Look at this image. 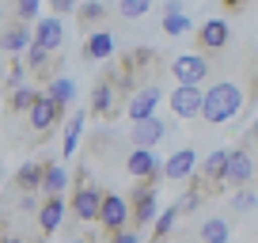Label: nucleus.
<instances>
[{"label": "nucleus", "instance_id": "obj_1", "mask_svg": "<svg viewBox=\"0 0 258 243\" xmlns=\"http://www.w3.org/2000/svg\"><path fill=\"white\" fill-rule=\"evenodd\" d=\"M243 103H247V95H243V88L235 80H217V84L205 88L202 118L209 122V126H224V122H232L235 114L243 110Z\"/></svg>", "mask_w": 258, "mask_h": 243}, {"label": "nucleus", "instance_id": "obj_2", "mask_svg": "<svg viewBox=\"0 0 258 243\" xmlns=\"http://www.w3.org/2000/svg\"><path fill=\"white\" fill-rule=\"evenodd\" d=\"M121 99H125V95H121V91L114 88V80L103 73V76L95 80V88H91V106H88V114H95V118H103V122H114V118L121 114V106H125Z\"/></svg>", "mask_w": 258, "mask_h": 243}, {"label": "nucleus", "instance_id": "obj_3", "mask_svg": "<svg viewBox=\"0 0 258 243\" xmlns=\"http://www.w3.org/2000/svg\"><path fill=\"white\" fill-rule=\"evenodd\" d=\"M61 114H64V106L57 103L49 91H42V95L34 99V106L27 110V126L34 130V137H46L49 130H57V126H61Z\"/></svg>", "mask_w": 258, "mask_h": 243}, {"label": "nucleus", "instance_id": "obj_4", "mask_svg": "<svg viewBox=\"0 0 258 243\" xmlns=\"http://www.w3.org/2000/svg\"><path fill=\"white\" fill-rule=\"evenodd\" d=\"M129 209H133V224L145 228V224H156L160 217V202H156V183H137L133 194H129Z\"/></svg>", "mask_w": 258, "mask_h": 243}, {"label": "nucleus", "instance_id": "obj_5", "mask_svg": "<svg viewBox=\"0 0 258 243\" xmlns=\"http://www.w3.org/2000/svg\"><path fill=\"white\" fill-rule=\"evenodd\" d=\"M171 110H175V118H202V103H205V91L202 84H175V91L167 95Z\"/></svg>", "mask_w": 258, "mask_h": 243}, {"label": "nucleus", "instance_id": "obj_6", "mask_svg": "<svg viewBox=\"0 0 258 243\" xmlns=\"http://www.w3.org/2000/svg\"><path fill=\"white\" fill-rule=\"evenodd\" d=\"M209 73H213V61H205V53H182L171 61L175 84H205Z\"/></svg>", "mask_w": 258, "mask_h": 243}, {"label": "nucleus", "instance_id": "obj_7", "mask_svg": "<svg viewBox=\"0 0 258 243\" xmlns=\"http://www.w3.org/2000/svg\"><path fill=\"white\" fill-rule=\"evenodd\" d=\"M254 175H258V167H254V160H250V148H247V145L232 148V156H228V175H224V187L243 190V187H250V178H254Z\"/></svg>", "mask_w": 258, "mask_h": 243}, {"label": "nucleus", "instance_id": "obj_8", "mask_svg": "<svg viewBox=\"0 0 258 243\" xmlns=\"http://www.w3.org/2000/svg\"><path fill=\"white\" fill-rule=\"evenodd\" d=\"M99 224H103L110 235L133 224V209H129V198H121V194H106V198H103V213H99Z\"/></svg>", "mask_w": 258, "mask_h": 243}, {"label": "nucleus", "instance_id": "obj_9", "mask_svg": "<svg viewBox=\"0 0 258 243\" xmlns=\"http://www.w3.org/2000/svg\"><path fill=\"white\" fill-rule=\"evenodd\" d=\"M125 171L133 178H141V183H156V178H163V163H156L152 148H133L129 160H125Z\"/></svg>", "mask_w": 258, "mask_h": 243}, {"label": "nucleus", "instance_id": "obj_10", "mask_svg": "<svg viewBox=\"0 0 258 243\" xmlns=\"http://www.w3.org/2000/svg\"><path fill=\"white\" fill-rule=\"evenodd\" d=\"M228 42H232V27L224 19H205V27L198 31V49L202 53H220V49H228Z\"/></svg>", "mask_w": 258, "mask_h": 243}, {"label": "nucleus", "instance_id": "obj_11", "mask_svg": "<svg viewBox=\"0 0 258 243\" xmlns=\"http://www.w3.org/2000/svg\"><path fill=\"white\" fill-rule=\"evenodd\" d=\"M103 190L91 183V187H84V190H76L73 194V213H76V220H84V224H91V220H99V213H103Z\"/></svg>", "mask_w": 258, "mask_h": 243}, {"label": "nucleus", "instance_id": "obj_12", "mask_svg": "<svg viewBox=\"0 0 258 243\" xmlns=\"http://www.w3.org/2000/svg\"><path fill=\"white\" fill-rule=\"evenodd\" d=\"M167 130H171L167 122L152 114V118H145V122H133V130H129V141H133L137 148H152V145H160V141L167 137Z\"/></svg>", "mask_w": 258, "mask_h": 243}, {"label": "nucleus", "instance_id": "obj_13", "mask_svg": "<svg viewBox=\"0 0 258 243\" xmlns=\"http://www.w3.org/2000/svg\"><path fill=\"white\" fill-rule=\"evenodd\" d=\"M194 171H198V152H194V148H178V152H171L167 163H163V178H167V183H186Z\"/></svg>", "mask_w": 258, "mask_h": 243}, {"label": "nucleus", "instance_id": "obj_14", "mask_svg": "<svg viewBox=\"0 0 258 243\" xmlns=\"http://www.w3.org/2000/svg\"><path fill=\"white\" fill-rule=\"evenodd\" d=\"M160 88H156V84H145V88L141 91H133V99H129V106H125V114L133 122H145V118H152L156 114V106H160Z\"/></svg>", "mask_w": 258, "mask_h": 243}, {"label": "nucleus", "instance_id": "obj_15", "mask_svg": "<svg viewBox=\"0 0 258 243\" xmlns=\"http://www.w3.org/2000/svg\"><path fill=\"white\" fill-rule=\"evenodd\" d=\"M31 42H34V31H27V23H19V19L0 31V49L12 53V57H23L31 49Z\"/></svg>", "mask_w": 258, "mask_h": 243}, {"label": "nucleus", "instance_id": "obj_16", "mask_svg": "<svg viewBox=\"0 0 258 243\" xmlns=\"http://www.w3.org/2000/svg\"><path fill=\"white\" fill-rule=\"evenodd\" d=\"M84 57L88 61H110L114 57V31H106V27L91 31L88 42H84Z\"/></svg>", "mask_w": 258, "mask_h": 243}, {"label": "nucleus", "instance_id": "obj_17", "mask_svg": "<svg viewBox=\"0 0 258 243\" xmlns=\"http://www.w3.org/2000/svg\"><path fill=\"white\" fill-rule=\"evenodd\" d=\"M64 198L57 194V198H46V202H42V209H38V228H42V235H53L57 228L64 224Z\"/></svg>", "mask_w": 258, "mask_h": 243}, {"label": "nucleus", "instance_id": "obj_18", "mask_svg": "<svg viewBox=\"0 0 258 243\" xmlns=\"http://www.w3.org/2000/svg\"><path fill=\"white\" fill-rule=\"evenodd\" d=\"M106 16H110V4H103V0H84L80 8H76V19H80L84 31H99V27L106 23Z\"/></svg>", "mask_w": 258, "mask_h": 243}, {"label": "nucleus", "instance_id": "obj_19", "mask_svg": "<svg viewBox=\"0 0 258 243\" xmlns=\"http://www.w3.org/2000/svg\"><path fill=\"white\" fill-rule=\"evenodd\" d=\"M34 42H42L46 49H61V42H64V27H61V19H57V16L38 19V23H34Z\"/></svg>", "mask_w": 258, "mask_h": 243}, {"label": "nucleus", "instance_id": "obj_20", "mask_svg": "<svg viewBox=\"0 0 258 243\" xmlns=\"http://www.w3.org/2000/svg\"><path fill=\"white\" fill-rule=\"evenodd\" d=\"M42 175H46V163H42V160H27L23 167L16 171L19 194H31V190H38V194H42Z\"/></svg>", "mask_w": 258, "mask_h": 243}, {"label": "nucleus", "instance_id": "obj_21", "mask_svg": "<svg viewBox=\"0 0 258 243\" xmlns=\"http://www.w3.org/2000/svg\"><path fill=\"white\" fill-rule=\"evenodd\" d=\"M64 187H69V171H64L61 163H46V175H42V198L64 194Z\"/></svg>", "mask_w": 258, "mask_h": 243}, {"label": "nucleus", "instance_id": "obj_22", "mask_svg": "<svg viewBox=\"0 0 258 243\" xmlns=\"http://www.w3.org/2000/svg\"><path fill=\"white\" fill-rule=\"evenodd\" d=\"M84 122H88V114L76 110L73 118L64 122V145H61V156L69 160V156H76V145H80V133H84Z\"/></svg>", "mask_w": 258, "mask_h": 243}, {"label": "nucleus", "instance_id": "obj_23", "mask_svg": "<svg viewBox=\"0 0 258 243\" xmlns=\"http://www.w3.org/2000/svg\"><path fill=\"white\" fill-rule=\"evenodd\" d=\"M42 91H34L31 84H23V88H16V91H8V114H27L34 106V99H38Z\"/></svg>", "mask_w": 258, "mask_h": 243}, {"label": "nucleus", "instance_id": "obj_24", "mask_svg": "<svg viewBox=\"0 0 258 243\" xmlns=\"http://www.w3.org/2000/svg\"><path fill=\"white\" fill-rule=\"evenodd\" d=\"M202 243H232V228L224 217H209L202 224Z\"/></svg>", "mask_w": 258, "mask_h": 243}, {"label": "nucleus", "instance_id": "obj_25", "mask_svg": "<svg viewBox=\"0 0 258 243\" xmlns=\"http://www.w3.org/2000/svg\"><path fill=\"white\" fill-rule=\"evenodd\" d=\"M49 57H53V49H46L42 42H31V49L23 53V61H27V69H34V73H42V76H46Z\"/></svg>", "mask_w": 258, "mask_h": 243}, {"label": "nucleus", "instance_id": "obj_26", "mask_svg": "<svg viewBox=\"0 0 258 243\" xmlns=\"http://www.w3.org/2000/svg\"><path fill=\"white\" fill-rule=\"evenodd\" d=\"M178 217H182V213H178V205L171 202L167 209H163L160 217H156V224H152V239H167V232L175 228V220H178Z\"/></svg>", "mask_w": 258, "mask_h": 243}, {"label": "nucleus", "instance_id": "obj_27", "mask_svg": "<svg viewBox=\"0 0 258 243\" xmlns=\"http://www.w3.org/2000/svg\"><path fill=\"white\" fill-rule=\"evenodd\" d=\"M114 8H118V19H141L152 12V0H118Z\"/></svg>", "mask_w": 258, "mask_h": 243}, {"label": "nucleus", "instance_id": "obj_28", "mask_svg": "<svg viewBox=\"0 0 258 243\" xmlns=\"http://www.w3.org/2000/svg\"><path fill=\"white\" fill-rule=\"evenodd\" d=\"M49 95H53L61 106H69L76 99V84L69 80V76H57V80H49Z\"/></svg>", "mask_w": 258, "mask_h": 243}, {"label": "nucleus", "instance_id": "obj_29", "mask_svg": "<svg viewBox=\"0 0 258 243\" xmlns=\"http://www.w3.org/2000/svg\"><path fill=\"white\" fill-rule=\"evenodd\" d=\"M23 76H27V61H23V57L8 61V76H4V88H8V91L23 88Z\"/></svg>", "mask_w": 258, "mask_h": 243}, {"label": "nucleus", "instance_id": "obj_30", "mask_svg": "<svg viewBox=\"0 0 258 243\" xmlns=\"http://www.w3.org/2000/svg\"><path fill=\"white\" fill-rule=\"evenodd\" d=\"M254 205H258V194H254V190L243 187V190H235V194H232V209H235V213H250Z\"/></svg>", "mask_w": 258, "mask_h": 243}, {"label": "nucleus", "instance_id": "obj_31", "mask_svg": "<svg viewBox=\"0 0 258 243\" xmlns=\"http://www.w3.org/2000/svg\"><path fill=\"white\" fill-rule=\"evenodd\" d=\"M38 8H42V0H16V19L19 23H34V16H38Z\"/></svg>", "mask_w": 258, "mask_h": 243}, {"label": "nucleus", "instance_id": "obj_32", "mask_svg": "<svg viewBox=\"0 0 258 243\" xmlns=\"http://www.w3.org/2000/svg\"><path fill=\"white\" fill-rule=\"evenodd\" d=\"M186 31H190V19H186V12H182V16H163V34L178 38V34H186Z\"/></svg>", "mask_w": 258, "mask_h": 243}, {"label": "nucleus", "instance_id": "obj_33", "mask_svg": "<svg viewBox=\"0 0 258 243\" xmlns=\"http://www.w3.org/2000/svg\"><path fill=\"white\" fill-rule=\"evenodd\" d=\"M110 243H141V232L137 228H121V232L110 235Z\"/></svg>", "mask_w": 258, "mask_h": 243}, {"label": "nucleus", "instance_id": "obj_34", "mask_svg": "<svg viewBox=\"0 0 258 243\" xmlns=\"http://www.w3.org/2000/svg\"><path fill=\"white\" fill-rule=\"evenodd\" d=\"M46 4H53V12H57V16H64V12H76V4H73V0H46Z\"/></svg>", "mask_w": 258, "mask_h": 243}, {"label": "nucleus", "instance_id": "obj_35", "mask_svg": "<svg viewBox=\"0 0 258 243\" xmlns=\"http://www.w3.org/2000/svg\"><path fill=\"white\" fill-rule=\"evenodd\" d=\"M163 16H182V0H167V4H163Z\"/></svg>", "mask_w": 258, "mask_h": 243}, {"label": "nucleus", "instance_id": "obj_36", "mask_svg": "<svg viewBox=\"0 0 258 243\" xmlns=\"http://www.w3.org/2000/svg\"><path fill=\"white\" fill-rule=\"evenodd\" d=\"M220 4H224L228 12H243V8H247V4H250V0H220Z\"/></svg>", "mask_w": 258, "mask_h": 243}, {"label": "nucleus", "instance_id": "obj_37", "mask_svg": "<svg viewBox=\"0 0 258 243\" xmlns=\"http://www.w3.org/2000/svg\"><path fill=\"white\" fill-rule=\"evenodd\" d=\"M243 145H247V148H254V145H258V122L250 126V133H247V141H243Z\"/></svg>", "mask_w": 258, "mask_h": 243}, {"label": "nucleus", "instance_id": "obj_38", "mask_svg": "<svg viewBox=\"0 0 258 243\" xmlns=\"http://www.w3.org/2000/svg\"><path fill=\"white\" fill-rule=\"evenodd\" d=\"M0 243H27V239H23V235H12V232H8V235H0Z\"/></svg>", "mask_w": 258, "mask_h": 243}, {"label": "nucleus", "instance_id": "obj_39", "mask_svg": "<svg viewBox=\"0 0 258 243\" xmlns=\"http://www.w3.org/2000/svg\"><path fill=\"white\" fill-rule=\"evenodd\" d=\"M250 88H254V99H258V61H254V73H250Z\"/></svg>", "mask_w": 258, "mask_h": 243}, {"label": "nucleus", "instance_id": "obj_40", "mask_svg": "<svg viewBox=\"0 0 258 243\" xmlns=\"http://www.w3.org/2000/svg\"><path fill=\"white\" fill-rule=\"evenodd\" d=\"M148 243H167V239H148Z\"/></svg>", "mask_w": 258, "mask_h": 243}, {"label": "nucleus", "instance_id": "obj_41", "mask_svg": "<svg viewBox=\"0 0 258 243\" xmlns=\"http://www.w3.org/2000/svg\"><path fill=\"white\" fill-rule=\"evenodd\" d=\"M73 243H91V239H73Z\"/></svg>", "mask_w": 258, "mask_h": 243}, {"label": "nucleus", "instance_id": "obj_42", "mask_svg": "<svg viewBox=\"0 0 258 243\" xmlns=\"http://www.w3.org/2000/svg\"><path fill=\"white\" fill-rule=\"evenodd\" d=\"M254 178H258V175H254Z\"/></svg>", "mask_w": 258, "mask_h": 243}]
</instances>
